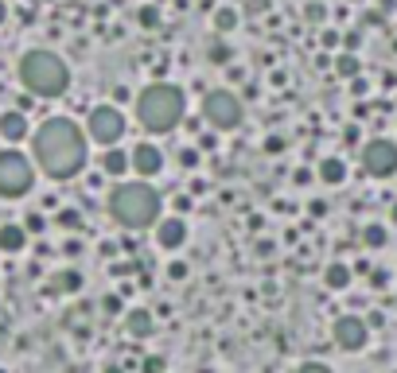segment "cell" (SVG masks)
Returning <instances> with one entry per match:
<instances>
[{
  "label": "cell",
  "instance_id": "1",
  "mask_svg": "<svg viewBox=\"0 0 397 373\" xmlns=\"http://www.w3.org/2000/svg\"><path fill=\"white\" fill-rule=\"evenodd\" d=\"M32 148H35L39 167L51 175V179H70V175H78L86 164V136L74 121H67V117L43 121L39 129H35Z\"/></svg>",
  "mask_w": 397,
  "mask_h": 373
},
{
  "label": "cell",
  "instance_id": "2",
  "mask_svg": "<svg viewBox=\"0 0 397 373\" xmlns=\"http://www.w3.org/2000/svg\"><path fill=\"white\" fill-rule=\"evenodd\" d=\"M183 109H187V98L171 82H152L136 98V117H141V124L148 133H171L179 124V117H183Z\"/></svg>",
  "mask_w": 397,
  "mask_h": 373
},
{
  "label": "cell",
  "instance_id": "3",
  "mask_svg": "<svg viewBox=\"0 0 397 373\" xmlns=\"http://www.w3.org/2000/svg\"><path fill=\"white\" fill-rule=\"evenodd\" d=\"M110 214L125 230H148L160 218V195L148 183H121L110 195Z\"/></svg>",
  "mask_w": 397,
  "mask_h": 373
},
{
  "label": "cell",
  "instance_id": "4",
  "mask_svg": "<svg viewBox=\"0 0 397 373\" xmlns=\"http://www.w3.org/2000/svg\"><path fill=\"white\" fill-rule=\"evenodd\" d=\"M20 82L32 93H39V98H59L70 82V70L59 55H51V51H27V55L20 58Z\"/></svg>",
  "mask_w": 397,
  "mask_h": 373
},
{
  "label": "cell",
  "instance_id": "5",
  "mask_svg": "<svg viewBox=\"0 0 397 373\" xmlns=\"http://www.w3.org/2000/svg\"><path fill=\"white\" fill-rule=\"evenodd\" d=\"M32 164L16 148L0 152V199H24L32 191Z\"/></svg>",
  "mask_w": 397,
  "mask_h": 373
},
{
  "label": "cell",
  "instance_id": "6",
  "mask_svg": "<svg viewBox=\"0 0 397 373\" xmlns=\"http://www.w3.org/2000/svg\"><path fill=\"white\" fill-rule=\"evenodd\" d=\"M203 121L214 129H237L242 124V101L230 90H214L203 98Z\"/></svg>",
  "mask_w": 397,
  "mask_h": 373
},
{
  "label": "cell",
  "instance_id": "7",
  "mask_svg": "<svg viewBox=\"0 0 397 373\" xmlns=\"http://www.w3.org/2000/svg\"><path fill=\"white\" fill-rule=\"evenodd\" d=\"M90 140H98V144H117L121 140V133H125V117H121V109H113V105H98V109H90Z\"/></svg>",
  "mask_w": 397,
  "mask_h": 373
},
{
  "label": "cell",
  "instance_id": "8",
  "mask_svg": "<svg viewBox=\"0 0 397 373\" xmlns=\"http://www.w3.org/2000/svg\"><path fill=\"white\" fill-rule=\"evenodd\" d=\"M363 167L370 175H378V179L393 175L397 171V144L393 140H370L363 148Z\"/></svg>",
  "mask_w": 397,
  "mask_h": 373
},
{
  "label": "cell",
  "instance_id": "9",
  "mask_svg": "<svg viewBox=\"0 0 397 373\" xmlns=\"http://www.w3.org/2000/svg\"><path fill=\"white\" fill-rule=\"evenodd\" d=\"M331 339H335V346H343V350H363L366 346V323L355 319V315H346V319H339V323L331 327Z\"/></svg>",
  "mask_w": 397,
  "mask_h": 373
},
{
  "label": "cell",
  "instance_id": "10",
  "mask_svg": "<svg viewBox=\"0 0 397 373\" xmlns=\"http://www.w3.org/2000/svg\"><path fill=\"white\" fill-rule=\"evenodd\" d=\"M129 156H133V167H136L141 175H156V171L164 167V152L156 148V144H136Z\"/></svg>",
  "mask_w": 397,
  "mask_h": 373
},
{
  "label": "cell",
  "instance_id": "11",
  "mask_svg": "<svg viewBox=\"0 0 397 373\" xmlns=\"http://www.w3.org/2000/svg\"><path fill=\"white\" fill-rule=\"evenodd\" d=\"M183 237H187L183 218H164V222L156 225V241H160L164 249H179L183 245Z\"/></svg>",
  "mask_w": 397,
  "mask_h": 373
},
{
  "label": "cell",
  "instance_id": "12",
  "mask_svg": "<svg viewBox=\"0 0 397 373\" xmlns=\"http://www.w3.org/2000/svg\"><path fill=\"white\" fill-rule=\"evenodd\" d=\"M0 136H4V140H24L27 136V117L24 113H4L0 117Z\"/></svg>",
  "mask_w": 397,
  "mask_h": 373
},
{
  "label": "cell",
  "instance_id": "13",
  "mask_svg": "<svg viewBox=\"0 0 397 373\" xmlns=\"http://www.w3.org/2000/svg\"><path fill=\"white\" fill-rule=\"evenodd\" d=\"M24 245H27L24 225H0V249H4V253H20Z\"/></svg>",
  "mask_w": 397,
  "mask_h": 373
},
{
  "label": "cell",
  "instance_id": "14",
  "mask_svg": "<svg viewBox=\"0 0 397 373\" xmlns=\"http://www.w3.org/2000/svg\"><path fill=\"white\" fill-rule=\"evenodd\" d=\"M125 327H129L133 339H148V334H152V311H129Z\"/></svg>",
  "mask_w": 397,
  "mask_h": 373
},
{
  "label": "cell",
  "instance_id": "15",
  "mask_svg": "<svg viewBox=\"0 0 397 373\" xmlns=\"http://www.w3.org/2000/svg\"><path fill=\"white\" fill-rule=\"evenodd\" d=\"M129 164H133V156H125V152H117V148H110V152L102 156V167H105V175H121Z\"/></svg>",
  "mask_w": 397,
  "mask_h": 373
},
{
  "label": "cell",
  "instance_id": "16",
  "mask_svg": "<svg viewBox=\"0 0 397 373\" xmlns=\"http://www.w3.org/2000/svg\"><path fill=\"white\" fill-rule=\"evenodd\" d=\"M320 175H323V183H343L346 179V164L343 159H335V156H327L320 164Z\"/></svg>",
  "mask_w": 397,
  "mask_h": 373
},
{
  "label": "cell",
  "instance_id": "17",
  "mask_svg": "<svg viewBox=\"0 0 397 373\" xmlns=\"http://www.w3.org/2000/svg\"><path fill=\"white\" fill-rule=\"evenodd\" d=\"M323 280H327V288H346V284H351V268L346 265H327Z\"/></svg>",
  "mask_w": 397,
  "mask_h": 373
},
{
  "label": "cell",
  "instance_id": "18",
  "mask_svg": "<svg viewBox=\"0 0 397 373\" xmlns=\"http://www.w3.org/2000/svg\"><path fill=\"white\" fill-rule=\"evenodd\" d=\"M55 292H78L82 288V273H74V268H67V273H59L55 276V284H51Z\"/></svg>",
  "mask_w": 397,
  "mask_h": 373
},
{
  "label": "cell",
  "instance_id": "19",
  "mask_svg": "<svg viewBox=\"0 0 397 373\" xmlns=\"http://www.w3.org/2000/svg\"><path fill=\"white\" fill-rule=\"evenodd\" d=\"M335 70H339V78H358V58L351 55V51H343V55L335 58Z\"/></svg>",
  "mask_w": 397,
  "mask_h": 373
},
{
  "label": "cell",
  "instance_id": "20",
  "mask_svg": "<svg viewBox=\"0 0 397 373\" xmlns=\"http://www.w3.org/2000/svg\"><path fill=\"white\" fill-rule=\"evenodd\" d=\"M363 245L366 249H382L386 245V230H382V225H366L363 230Z\"/></svg>",
  "mask_w": 397,
  "mask_h": 373
},
{
  "label": "cell",
  "instance_id": "21",
  "mask_svg": "<svg viewBox=\"0 0 397 373\" xmlns=\"http://www.w3.org/2000/svg\"><path fill=\"white\" fill-rule=\"evenodd\" d=\"M234 24H237V12L234 8H219V12H214V27H219V32H234Z\"/></svg>",
  "mask_w": 397,
  "mask_h": 373
},
{
  "label": "cell",
  "instance_id": "22",
  "mask_svg": "<svg viewBox=\"0 0 397 373\" xmlns=\"http://www.w3.org/2000/svg\"><path fill=\"white\" fill-rule=\"evenodd\" d=\"M211 63H219V67H226L230 63V47L226 43H211Z\"/></svg>",
  "mask_w": 397,
  "mask_h": 373
},
{
  "label": "cell",
  "instance_id": "23",
  "mask_svg": "<svg viewBox=\"0 0 397 373\" xmlns=\"http://www.w3.org/2000/svg\"><path fill=\"white\" fill-rule=\"evenodd\" d=\"M59 225H67V230H78V225H82V214H78V210H63V214H59Z\"/></svg>",
  "mask_w": 397,
  "mask_h": 373
},
{
  "label": "cell",
  "instance_id": "24",
  "mask_svg": "<svg viewBox=\"0 0 397 373\" xmlns=\"http://www.w3.org/2000/svg\"><path fill=\"white\" fill-rule=\"evenodd\" d=\"M24 230H27V233H43V230H47V222H43V214H27Z\"/></svg>",
  "mask_w": 397,
  "mask_h": 373
},
{
  "label": "cell",
  "instance_id": "25",
  "mask_svg": "<svg viewBox=\"0 0 397 373\" xmlns=\"http://www.w3.org/2000/svg\"><path fill=\"white\" fill-rule=\"evenodd\" d=\"M141 24L144 27H156V24H160V12H156V8H141Z\"/></svg>",
  "mask_w": 397,
  "mask_h": 373
},
{
  "label": "cell",
  "instance_id": "26",
  "mask_svg": "<svg viewBox=\"0 0 397 373\" xmlns=\"http://www.w3.org/2000/svg\"><path fill=\"white\" fill-rule=\"evenodd\" d=\"M144 373H164V358H144Z\"/></svg>",
  "mask_w": 397,
  "mask_h": 373
},
{
  "label": "cell",
  "instance_id": "27",
  "mask_svg": "<svg viewBox=\"0 0 397 373\" xmlns=\"http://www.w3.org/2000/svg\"><path fill=\"white\" fill-rule=\"evenodd\" d=\"M179 164H183V167H195V164H199V152H195V148L179 152Z\"/></svg>",
  "mask_w": 397,
  "mask_h": 373
},
{
  "label": "cell",
  "instance_id": "28",
  "mask_svg": "<svg viewBox=\"0 0 397 373\" xmlns=\"http://www.w3.org/2000/svg\"><path fill=\"white\" fill-rule=\"evenodd\" d=\"M296 373H331V369H327L323 362H308V365H300Z\"/></svg>",
  "mask_w": 397,
  "mask_h": 373
},
{
  "label": "cell",
  "instance_id": "29",
  "mask_svg": "<svg viewBox=\"0 0 397 373\" xmlns=\"http://www.w3.org/2000/svg\"><path fill=\"white\" fill-rule=\"evenodd\" d=\"M102 307H105V311H110V315H117L121 299H117V296H105V299H102Z\"/></svg>",
  "mask_w": 397,
  "mask_h": 373
},
{
  "label": "cell",
  "instance_id": "30",
  "mask_svg": "<svg viewBox=\"0 0 397 373\" xmlns=\"http://www.w3.org/2000/svg\"><path fill=\"white\" fill-rule=\"evenodd\" d=\"M168 273H171V280H187V265H179V261L168 268Z\"/></svg>",
  "mask_w": 397,
  "mask_h": 373
},
{
  "label": "cell",
  "instance_id": "31",
  "mask_svg": "<svg viewBox=\"0 0 397 373\" xmlns=\"http://www.w3.org/2000/svg\"><path fill=\"white\" fill-rule=\"evenodd\" d=\"M63 253H67V257H78V253H82V241H67V245H63Z\"/></svg>",
  "mask_w": 397,
  "mask_h": 373
},
{
  "label": "cell",
  "instance_id": "32",
  "mask_svg": "<svg viewBox=\"0 0 397 373\" xmlns=\"http://www.w3.org/2000/svg\"><path fill=\"white\" fill-rule=\"evenodd\" d=\"M308 20H323V4H308Z\"/></svg>",
  "mask_w": 397,
  "mask_h": 373
},
{
  "label": "cell",
  "instance_id": "33",
  "mask_svg": "<svg viewBox=\"0 0 397 373\" xmlns=\"http://www.w3.org/2000/svg\"><path fill=\"white\" fill-rule=\"evenodd\" d=\"M4 16H8V8H4V0H0V24H4Z\"/></svg>",
  "mask_w": 397,
  "mask_h": 373
},
{
  "label": "cell",
  "instance_id": "34",
  "mask_svg": "<svg viewBox=\"0 0 397 373\" xmlns=\"http://www.w3.org/2000/svg\"><path fill=\"white\" fill-rule=\"evenodd\" d=\"M105 373H121V369H117V365H110V369H105Z\"/></svg>",
  "mask_w": 397,
  "mask_h": 373
},
{
  "label": "cell",
  "instance_id": "35",
  "mask_svg": "<svg viewBox=\"0 0 397 373\" xmlns=\"http://www.w3.org/2000/svg\"><path fill=\"white\" fill-rule=\"evenodd\" d=\"M393 218H397V207H393Z\"/></svg>",
  "mask_w": 397,
  "mask_h": 373
}]
</instances>
